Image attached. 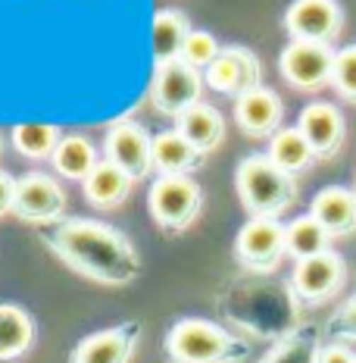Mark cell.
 Masks as SVG:
<instances>
[{"mask_svg":"<svg viewBox=\"0 0 356 363\" xmlns=\"http://www.w3.org/2000/svg\"><path fill=\"white\" fill-rule=\"evenodd\" d=\"M41 241L79 276L101 285H132L144 263L134 245L116 225L101 219L69 216L41 229Z\"/></svg>","mask_w":356,"mask_h":363,"instance_id":"obj_1","label":"cell"},{"mask_svg":"<svg viewBox=\"0 0 356 363\" xmlns=\"http://www.w3.org/2000/svg\"><path fill=\"white\" fill-rule=\"evenodd\" d=\"M216 304L231 326L244 329L247 335L263 342H282L300 323L303 304L294 294L291 282H278L269 276L234 279L216 294Z\"/></svg>","mask_w":356,"mask_h":363,"instance_id":"obj_2","label":"cell"},{"mask_svg":"<svg viewBox=\"0 0 356 363\" xmlns=\"http://www.w3.org/2000/svg\"><path fill=\"white\" fill-rule=\"evenodd\" d=\"M163 347L172 363H241L253 351L247 338L200 316L178 320L166 332Z\"/></svg>","mask_w":356,"mask_h":363,"instance_id":"obj_3","label":"cell"},{"mask_svg":"<svg viewBox=\"0 0 356 363\" xmlns=\"http://www.w3.org/2000/svg\"><path fill=\"white\" fill-rule=\"evenodd\" d=\"M234 188L250 216L278 219L297 201V179L287 176L269 154H250L234 169Z\"/></svg>","mask_w":356,"mask_h":363,"instance_id":"obj_4","label":"cell"},{"mask_svg":"<svg viewBox=\"0 0 356 363\" xmlns=\"http://www.w3.org/2000/svg\"><path fill=\"white\" fill-rule=\"evenodd\" d=\"M203 191L191 176H160L147 191V210L163 232H185L200 216Z\"/></svg>","mask_w":356,"mask_h":363,"instance_id":"obj_5","label":"cell"},{"mask_svg":"<svg viewBox=\"0 0 356 363\" xmlns=\"http://www.w3.org/2000/svg\"><path fill=\"white\" fill-rule=\"evenodd\" d=\"M287 257V225L282 219L250 216L234 238V260L250 276H269Z\"/></svg>","mask_w":356,"mask_h":363,"instance_id":"obj_6","label":"cell"},{"mask_svg":"<svg viewBox=\"0 0 356 363\" xmlns=\"http://www.w3.org/2000/svg\"><path fill=\"white\" fill-rule=\"evenodd\" d=\"M203 72L188 66L185 60H169V63L156 66L154 79H150V104L163 113V116H181L200 104L203 94Z\"/></svg>","mask_w":356,"mask_h":363,"instance_id":"obj_7","label":"cell"},{"mask_svg":"<svg viewBox=\"0 0 356 363\" xmlns=\"http://www.w3.org/2000/svg\"><path fill=\"white\" fill-rule=\"evenodd\" d=\"M291 289L303 307H319L331 301L347 282V263L335 251H325L309 260H297L291 272Z\"/></svg>","mask_w":356,"mask_h":363,"instance_id":"obj_8","label":"cell"},{"mask_svg":"<svg viewBox=\"0 0 356 363\" xmlns=\"http://www.w3.org/2000/svg\"><path fill=\"white\" fill-rule=\"evenodd\" d=\"M335 57L331 44H313V41H291L278 57V69L287 79V85L297 91H319L331 85L335 75Z\"/></svg>","mask_w":356,"mask_h":363,"instance_id":"obj_9","label":"cell"},{"mask_svg":"<svg viewBox=\"0 0 356 363\" xmlns=\"http://www.w3.org/2000/svg\"><path fill=\"white\" fill-rule=\"evenodd\" d=\"M13 213L35 225H54L66 213V191L63 185L47 172H25L16 179V201Z\"/></svg>","mask_w":356,"mask_h":363,"instance_id":"obj_10","label":"cell"},{"mask_svg":"<svg viewBox=\"0 0 356 363\" xmlns=\"http://www.w3.org/2000/svg\"><path fill=\"white\" fill-rule=\"evenodd\" d=\"M103 154H107L110 163L125 169L134 182L147 179L154 172V138L141 123H132V119H119L107 128Z\"/></svg>","mask_w":356,"mask_h":363,"instance_id":"obj_11","label":"cell"},{"mask_svg":"<svg viewBox=\"0 0 356 363\" xmlns=\"http://www.w3.org/2000/svg\"><path fill=\"white\" fill-rule=\"evenodd\" d=\"M344 28V10L338 0H294L285 13V32L291 41L331 44Z\"/></svg>","mask_w":356,"mask_h":363,"instance_id":"obj_12","label":"cell"},{"mask_svg":"<svg viewBox=\"0 0 356 363\" xmlns=\"http://www.w3.org/2000/svg\"><path fill=\"white\" fill-rule=\"evenodd\" d=\"M260 60L250 48L244 44H229V48L219 50V57L213 60L207 72H203V82H207L213 91L225 97H234L238 101L241 94L260 88Z\"/></svg>","mask_w":356,"mask_h":363,"instance_id":"obj_13","label":"cell"},{"mask_svg":"<svg viewBox=\"0 0 356 363\" xmlns=\"http://www.w3.org/2000/svg\"><path fill=\"white\" fill-rule=\"evenodd\" d=\"M141 335H144L141 320H125L119 326L101 329L75 345L69 363H128L132 354L138 351Z\"/></svg>","mask_w":356,"mask_h":363,"instance_id":"obj_14","label":"cell"},{"mask_svg":"<svg viewBox=\"0 0 356 363\" xmlns=\"http://www.w3.org/2000/svg\"><path fill=\"white\" fill-rule=\"evenodd\" d=\"M297 128L303 132V138L309 141V147H313V154L319 160H331L344 147V138H347V123L340 116V110L325 101L306 104L297 116Z\"/></svg>","mask_w":356,"mask_h":363,"instance_id":"obj_15","label":"cell"},{"mask_svg":"<svg viewBox=\"0 0 356 363\" xmlns=\"http://www.w3.org/2000/svg\"><path fill=\"white\" fill-rule=\"evenodd\" d=\"M282 119H285L282 97L266 85L247 91V94H241L234 101V123L250 138H272L282 128Z\"/></svg>","mask_w":356,"mask_h":363,"instance_id":"obj_16","label":"cell"},{"mask_svg":"<svg viewBox=\"0 0 356 363\" xmlns=\"http://www.w3.org/2000/svg\"><path fill=\"white\" fill-rule=\"evenodd\" d=\"M309 216H316L325 225L331 238L356 232V188L328 185L309 203Z\"/></svg>","mask_w":356,"mask_h":363,"instance_id":"obj_17","label":"cell"},{"mask_svg":"<svg viewBox=\"0 0 356 363\" xmlns=\"http://www.w3.org/2000/svg\"><path fill=\"white\" fill-rule=\"evenodd\" d=\"M203 163H207V154H200L176 128L154 135V169L160 176H191Z\"/></svg>","mask_w":356,"mask_h":363,"instance_id":"obj_18","label":"cell"},{"mask_svg":"<svg viewBox=\"0 0 356 363\" xmlns=\"http://www.w3.org/2000/svg\"><path fill=\"white\" fill-rule=\"evenodd\" d=\"M176 132L185 135L191 145L200 150V154H209V150H216L222 145L225 138V119L222 113L216 107H209V104H194L191 110H185L181 116L176 119Z\"/></svg>","mask_w":356,"mask_h":363,"instance_id":"obj_19","label":"cell"},{"mask_svg":"<svg viewBox=\"0 0 356 363\" xmlns=\"http://www.w3.org/2000/svg\"><path fill=\"white\" fill-rule=\"evenodd\" d=\"M81 185H85L88 203H94V207H101V210H113V207H119V203L128 201L134 179L128 176L125 169H119L116 163L101 160L97 163V169L91 172Z\"/></svg>","mask_w":356,"mask_h":363,"instance_id":"obj_20","label":"cell"},{"mask_svg":"<svg viewBox=\"0 0 356 363\" xmlns=\"http://www.w3.org/2000/svg\"><path fill=\"white\" fill-rule=\"evenodd\" d=\"M322 347V329L316 323H303L291 335L272 345L256 363H319Z\"/></svg>","mask_w":356,"mask_h":363,"instance_id":"obj_21","label":"cell"},{"mask_svg":"<svg viewBox=\"0 0 356 363\" xmlns=\"http://www.w3.org/2000/svg\"><path fill=\"white\" fill-rule=\"evenodd\" d=\"M35 345V316L19 304H0V360H19Z\"/></svg>","mask_w":356,"mask_h":363,"instance_id":"obj_22","label":"cell"},{"mask_svg":"<svg viewBox=\"0 0 356 363\" xmlns=\"http://www.w3.org/2000/svg\"><path fill=\"white\" fill-rule=\"evenodd\" d=\"M269 160L275 166H282L287 176L297 179L300 172H306L319 157L313 154L309 141L303 138V132L294 125V128H278L269 138Z\"/></svg>","mask_w":356,"mask_h":363,"instance_id":"obj_23","label":"cell"},{"mask_svg":"<svg viewBox=\"0 0 356 363\" xmlns=\"http://www.w3.org/2000/svg\"><path fill=\"white\" fill-rule=\"evenodd\" d=\"M50 163H54V169L63 179L85 182L97 169L101 157H97V147L91 145L85 135H63V141H59L57 154L50 157Z\"/></svg>","mask_w":356,"mask_h":363,"instance_id":"obj_24","label":"cell"},{"mask_svg":"<svg viewBox=\"0 0 356 363\" xmlns=\"http://www.w3.org/2000/svg\"><path fill=\"white\" fill-rule=\"evenodd\" d=\"M188 35H191V22L181 10H160L154 16V60L156 66L181 60Z\"/></svg>","mask_w":356,"mask_h":363,"instance_id":"obj_25","label":"cell"},{"mask_svg":"<svg viewBox=\"0 0 356 363\" xmlns=\"http://www.w3.org/2000/svg\"><path fill=\"white\" fill-rule=\"evenodd\" d=\"M331 251V235L316 216H297L287 223V257L294 260H309Z\"/></svg>","mask_w":356,"mask_h":363,"instance_id":"obj_26","label":"cell"},{"mask_svg":"<svg viewBox=\"0 0 356 363\" xmlns=\"http://www.w3.org/2000/svg\"><path fill=\"white\" fill-rule=\"evenodd\" d=\"M13 138V147L19 150L22 157H28V160H50V157L57 154L59 141H63V135H59L57 125H47V123H25V125H16L10 132Z\"/></svg>","mask_w":356,"mask_h":363,"instance_id":"obj_27","label":"cell"},{"mask_svg":"<svg viewBox=\"0 0 356 363\" xmlns=\"http://www.w3.org/2000/svg\"><path fill=\"white\" fill-rule=\"evenodd\" d=\"M219 41L209 32H203V28H191V35H188L185 48H181V60H185L188 66H194V69L207 72L209 66H213V60L219 57Z\"/></svg>","mask_w":356,"mask_h":363,"instance_id":"obj_28","label":"cell"},{"mask_svg":"<svg viewBox=\"0 0 356 363\" xmlns=\"http://www.w3.org/2000/svg\"><path fill=\"white\" fill-rule=\"evenodd\" d=\"M331 88H335L344 101L356 104V44H347V48L338 50L335 75H331Z\"/></svg>","mask_w":356,"mask_h":363,"instance_id":"obj_29","label":"cell"},{"mask_svg":"<svg viewBox=\"0 0 356 363\" xmlns=\"http://www.w3.org/2000/svg\"><path fill=\"white\" fill-rule=\"evenodd\" d=\"M325 335H331L335 342H356V294L340 304L335 313L328 316V323H325Z\"/></svg>","mask_w":356,"mask_h":363,"instance_id":"obj_30","label":"cell"},{"mask_svg":"<svg viewBox=\"0 0 356 363\" xmlns=\"http://www.w3.org/2000/svg\"><path fill=\"white\" fill-rule=\"evenodd\" d=\"M319 363H356V354L344 342H331V345L322 347Z\"/></svg>","mask_w":356,"mask_h":363,"instance_id":"obj_31","label":"cell"},{"mask_svg":"<svg viewBox=\"0 0 356 363\" xmlns=\"http://www.w3.org/2000/svg\"><path fill=\"white\" fill-rule=\"evenodd\" d=\"M13 201H16V179L0 169V216L13 213Z\"/></svg>","mask_w":356,"mask_h":363,"instance_id":"obj_32","label":"cell"},{"mask_svg":"<svg viewBox=\"0 0 356 363\" xmlns=\"http://www.w3.org/2000/svg\"><path fill=\"white\" fill-rule=\"evenodd\" d=\"M0 154H4V138H0Z\"/></svg>","mask_w":356,"mask_h":363,"instance_id":"obj_33","label":"cell"}]
</instances>
